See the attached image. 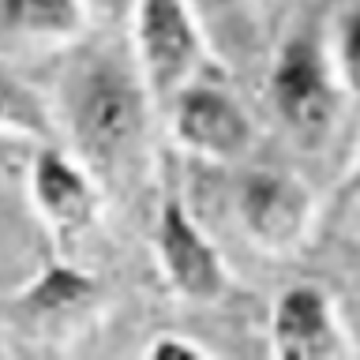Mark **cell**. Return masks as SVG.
<instances>
[{"label":"cell","mask_w":360,"mask_h":360,"mask_svg":"<svg viewBox=\"0 0 360 360\" xmlns=\"http://www.w3.org/2000/svg\"><path fill=\"white\" fill-rule=\"evenodd\" d=\"M72 131L94 169H112L124 162L146 131L143 83L112 60L90 64L72 94Z\"/></svg>","instance_id":"cell-1"},{"label":"cell","mask_w":360,"mask_h":360,"mask_svg":"<svg viewBox=\"0 0 360 360\" xmlns=\"http://www.w3.org/2000/svg\"><path fill=\"white\" fill-rule=\"evenodd\" d=\"M135 49L146 90L165 101L199 79L210 41L188 0H135Z\"/></svg>","instance_id":"cell-2"},{"label":"cell","mask_w":360,"mask_h":360,"mask_svg":"<svg viewBox=\"0 0 360 360\" xmlns=\"http://www.w3.org/2000/svg\"><path fill=\"white\" fill-rule=\"evenodd\" d=\"M270 101H274L281 124L300 143H319L334 128L342 83L330 72L323 41L311 30L292 34L281 45L274 72H270Z\"/></svg>","instance_id":"cell-3"},{"label":"cell","mask_w":360,"mask_h":360,"mask_svg":"<svg viewBox=\"0 0 360 360\" xmlns=\"http://www.w3.org/2000/svg\"><path fill=\"white\" fill-rule=\"evenodd\" d=\"M240 225L263 252H297L315 218L311 191L289 173H248L236 188Z\"/></svg>","instance_id":"cell-4"},{"label":"cell","mask_w":360,"mask_h":360,"mask_svg":"<svg viewBox=\"0 0 360 360\" xmlns=\"http://www.w3.org/2000/svg\"><path fill=\"white\" fill-rule=\"evenodd\" d=\"M173 135L184 150L214 162H236L255 139L244 105L207 79H191L173 98Z\"/></svg>","instance_id":"cell-5"},{"label":"cell","mask_w":360,"mask_h":360,"mask_svg":"<svg viewBox=\"0 0 360 360\" xmlns=\"http://www.w3.org/2000/svg\"><path fill=\"white\" fill-rule=\"evenodd\" d=\"M270 349L278 360H342L353 353L334 300L311 281H297L278 297L270 319Z\"/></svg>","instance_id":"cell-6"},{"label":"cell","mask_w":360,"mask_h":360,"mask_svg":"<svg viewBox=\"0 0 360 360\" xmlns=\"http://www.w3.org/2000/svg\"><path fill=\"white\" fill-rule=\"evenodd\" d=\"M158 259H162L165 281L184 300L207 304L225 292V266L218 248L191 221L184 199L176 195H165L158 210Z\"/></svg>","instance_id":"cell-7"},{"label":"cell","mask_w":360,"mask_h":360,"mask_svg":"<svg viewBox=\"0 0 360 360\" xmlns=\"http://www.w3.org/2000/svg\"><path fill=\"white\" fill-rule=\"evenodd\" d=\"M30 199L56 240H75L98 218V188L83 165L72 162L56 143H41L30 162Z\"/></svg>","instance_id":"cell-8"},{"label":"cell","mask_w":360,"mask_h":360,"mask_svg":"<svg viewBox=\"0 0 360 360\" xmlns=\"http://www.w3.org/2000/svg\"><path fill=\"white\" fill-rule=\"evenodd\" d=\"M98 300H101V285L94 278L72 263H64V259H53V263H45L38 281L27 292H19L15 319L27 330L60 334L79 319H86L98 308Z\"/></svg>","instance_id":"cell-9"},{"label":"cell","mask_w":360,"mask_h":360,"mask_svg":"<svg viewBox=\"0 0 360 360\" xmlns=\"http://www.w3.org/2000/svg\"><path fill=\"white\" fill-rule=\"evenodd\" d=\"M0 15L11 30L30 38H75L86 19L83 0H0Z\"/></svg>","instance_id":"cell-10"},{"label":"cell","mask_w":360,"mask_h":360,"mask_svg":"<svg viewBox=\"0 0 360 360\" xmlns=\"http://www.w3.org/2000/svg\"><path fill=\"white\" fill-rule=\"evenodd\" d=\"M210 49L233 64L252 41V0H188Z\"/></svg>","instance_id":"cell-11"},{"label":"cell","mask_w":360,"mask_h":360,"mask_svg":"<svg viewBox=\"0 0 360 360\" xmlns=\"http://www.w3.org/2000/svg\"><path fill=\"white\" fill-rule=\"evenodd\" d=\"M0 131L27 135L34 143H56V124L38 90L4 68H0Z\"/></svg>","instance_id":"cell-12"},{"label":"cell","mask_w":360,"mask_h":360,"mask_svg":"<svg viewBox=\"0 0 360 360\" xmlns=\"http://www.w3.org/2000/svg\"><path fill=\"white\" fill-rule=\"evenodd\" d=\"M338 72H342L345 90L360 101V8H353L342 19V34H338Z\"/></svg>","instance_id":"cell-13"},{"label":"cell","mask_w":360,"mask_h":360,"mask_svg":"<svg viewBox=\"0 0 360 360\" xmlns=\"http://www.w3.org/2000/svg\"><path fill=\"white\" fill-rule=\"evenodd\" d=\"M146 356H154V360H202V356H207V349L195 345V342H188V338L165 334V338H158V342H150Z\"/></svg>","instance_id":"cell-14"},{"label":"cell","mask_w":360,"mask_h":360,"mask_svg":"<svg viewBox=\"0 0 360 360\" xmlns=\"http://www.w3.org/2000/svg\"><path fill=\"white\" fill-rule=\"evenodd\" d=\"M353 199H360V158H356L353 173H349L345 184H342V202H353Z\"/></svg>","instance_id":"cell-15"},{"label":"cell","mask_w":360,"mask_h":360,"mask_svg":"<svg viewBox=\"0 0 360 360\" xmlns=\"http://www.w3.org/2000/svg\"><path fill=\"white\" fill-rule=\"evenodd\" d=\"M86 4L94 8V11H112V15L120 11V0H86Z\"/></svg>","instance_id":"cell-16"}]
</instances>
